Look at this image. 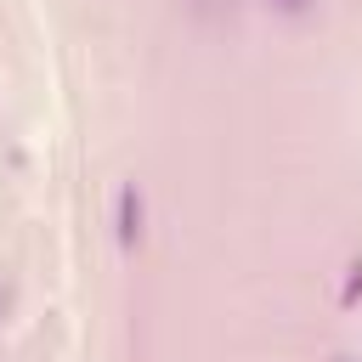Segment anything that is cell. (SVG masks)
<instances>
[{
	"label": "cell",
	"instance_id": "3",
	"mask_svg": "<svg viewBox=\"0 0 362 362\" xmlns=\"http://www.w3.org/2000/svg\"><path fill=\"white\" fill-rule=\"evenodd\" d=\"M277 6H283V11H305L311 0H277Z\"/></svg>",
	"mask_w": 362,
	"mask_h": 362
},
{
	"label": "cell",
	"instance_id": "1",
	"mask_svg": "<svg viewBox=\"0 0 362 362\" xmlns=\"http://www.w3.org/2000/svg\"><path fill=\"white\" fill-rule=\"evenodd\" d=\"M141 238V198H136V187H124L119 192V243H136Z\"/></svg>",
	"mask_w": 362,
	"mask_h": 362
},
{
	"label": "cell",
	"instance_id": "2",
	"mask_svg": "<svg viewBox=\"0 0 362 362\" xmlns=\"http://www.w3.org/2000/svg\"><path fill=\"white\" fill-rule=\"evenodd\" d=\"M356 288H362V266H351V283H345V300H356Z\"/></svg>",
	"mask_w": 362,
	"mask_h": 362
},
{
	"label": "cell",
	"instance_id": "4",
	"mask_svg": "<svg viewBox=\"0 0 362 362\" xmlns=\"http://www.w3.org/2000/svg\"><path fill=\"white\" fill-rule=\"evenodd\" d=\"M339 362H351V356H339Z\"/></svg>",
	"mask_w": 362,
	"mask_h": 362
}]
</instances>
